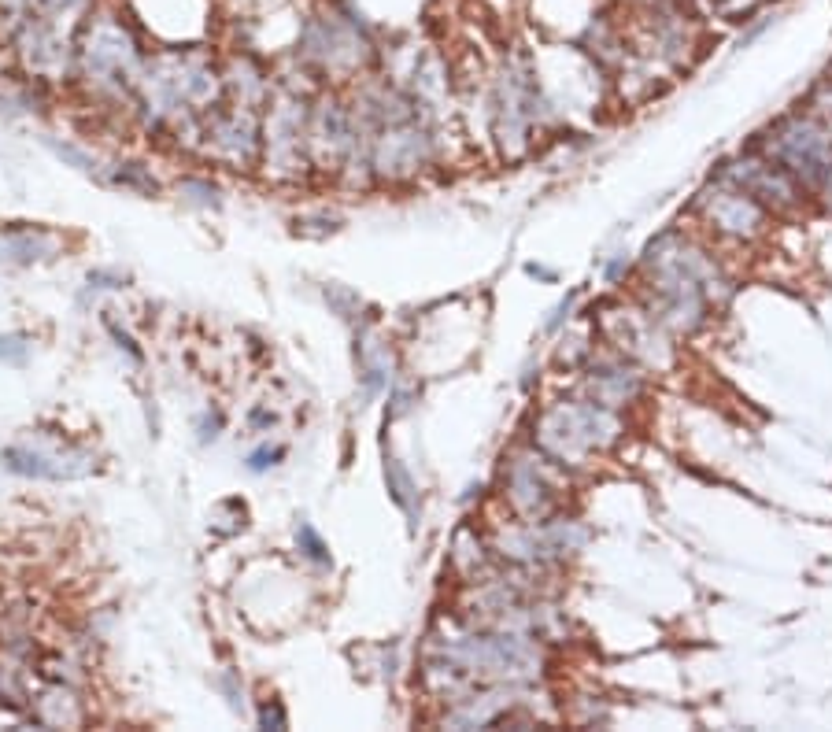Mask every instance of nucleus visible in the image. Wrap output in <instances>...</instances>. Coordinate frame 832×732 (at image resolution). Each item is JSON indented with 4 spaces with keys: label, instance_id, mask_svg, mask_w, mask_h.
Wrapping results in <instances>:
<instances>
[{
    "label": "nucleus",
    "instance_id": "11",
    "mask_svg": "<svg viewBox=\"0 0 832 732\" xmlns=\"http://www.w3.org/2000/svg\"><path fill=\"white\" fill-rule=\"evenodd\" d=\"M551 455H518L507 470V496H511V507L526 522H544L551 514V507L559 503V488L548 474Z\"/></svg>",
    "mask_w": 832,
    "mask_h": 732
},
{
    "label": "nucleus",
    "instance_id": "10",
    "mask_svg": "<svg viewBox=\"0 0 832 732\" xmlns=\"http://www.w3.org/2000/svg\"><path fill=\"white\" fill-rule=\"evenodd\" d=\"M0 463L8 466L12 474L37 477V481H74V477H86L97 470V459L82 448H34V444H12L0 452Z\"/></svg>",
    "mask_w": 832,
    "mask_h": 732
},
{
    "label": "nucleus",
    "instance_id": "21",
    "mask_svg": "<svg viewBox=\"0 0 832 732\" xmlns=\"http://www.w3.org/2000/svg\"><path fill=\"white\" fill-rule=\"evenodd\" d=\"M282 459H285V448H282V444H274V448H270V444H263V448H256V452L248 455L245 466L252 470V474H263V470H270V466H278Z\"/></svg>",
    "mask_w": 832,
    "mask_h": 732
},
{
    "label": "nucleus",
    "instance_id": "17",
    "mask_svg": "<svg viewBox=\"0 0 832 732\" xmlns=\"http://www.w3.org/2000/svg\"><path fill=\"white\" fill-rule=\"evenodd\" d=\"M389 370H392L389 352L374 348V352L359 355V378H363V392H367V396H374V392L385 389V385H389V378H392Z\"/></svg>",
    "mask_w": 832,
    "mask_h": 732
},
{
    "label": "nucleus",
    "instance_id": "29",
    "mask_svg": "<svg viewBox=\"0 0 832 732\" xmlns=\"http://www.w3.org/2000/svg\"><path fill=\"white\" fill-rule=\"evenodd\" d=\"M37 0H0V8H8V12H30Z\"/></svg>",
    "mask_w": 832,
    "mask_h": 732
},
{
    "label": "nucleus",
    "instance_id": "2",
    "mask_svg": "<svg viewBox=\"0 0 832 732\" xmlns=\"http://www.w3.org/2000/svg\"><path fill=\"white\" fill-rule=\"evenodd\" d=\"M222 89L226 82L219 78L208 52L178 49L148 56L137 97H141V108L152 111V119L163 122L182 119L185 111L219 108Z\"/></svg>",
    "mask_w": 832,
    "mask_h": 732
},
{
    "label": "nucleus",
    "instance_id": "31",
    "mask_svg": "<svg viewBox=\"0 0 832 732\" xmlns=\"http://www.w3.org/2000/svg\"><path fill=\"white\" fill-rule=\"evenodd\" d=\"M829 74H832V67H829Z\"/></svg>",
    "mask_w": 832,
    "mask_h": 732
},
{
    "label": "nucleus",
    "instance_id": "28",
    "mask_svg": "<svg viewBox=\"0 0 832 732\" xmlns=\"http://www.w3.org/2000/svg\"><path fill=\"white\" fill-rule=\"evenodd\" d=\"M570 307H574V300H563V304L555 307V315L548 318V330H559V326H563V318H570Z\"/></svg>",
    "mask_w": 832,
    "mask_h": 732
},
{
    "label": "nucleus",
    "instance_id": "19",
    "mask_svg": "<svg viewBox=\"0 0 832 732\" xmlns=\"http://www.w3.org/2000/svg\"><path fill=\"white\" fill-rule=\"evenodd\" d=\"M296 548H300V555H304L307 562H315V566H330L333 562L330 548H326V540L319 537L315 525H307V522L296 525Z\"/></svg>",
    "mask_w": 832,
    "mask_h": 732
},
{
    "label": "nucleus",
    "instance_id": "6",
    "mask_svg": "<svg viewBox=\"0 0 832 732\" xmlns=\"http://www.w3.org/2000/svg\"><path fill=\"white\" fill-rule=\"evenodd\" d=\"M618 433H622V422L614 415V407H603L596 400H570L544 411L537 426V444L540 452H548L555 463L566 466L611 448Z\"/></svg>",
    "mask_w": 832,
    "mask_h": 732
},
{
    "label": "nucleus",
    "instance_id": "27",
    "mask_svg": "<svg viewBox=\"0 0 832 732\" xmlns=\"http://www.w3.org/2000/svg\"><path fill=\"white\" fill-rule=\"evenodd\" d=\"M104 322H108L111 337L119 341V348H126V352L134 355V359H141V348H137V344H134V337H130V333H126V330H119V322H115V318H104Z\"/></svg>",
    "mask_w": 832,
    "mask_h": 732
},
{
    "label": "nucleus",
    "instance_id": "13",
    "mask_svg": "<svg viewBox=\"0 0 832 732\" xmlns=\"http://www.w3.org/2000/svg\"><path fill=\"white\" fill-rule=\"evenodd\" d=\"M307 152L315 159L341 163L355 152V122L352 111H344L333 97H322L307 115Z\"/></svg>",
    "mask_w": 832,
    "mask_h": 732
},
{
    "label": "nucleus",
    "instance_id": "14",
    "mask_svg": "<svg viewBox=\"0 0 832 732\" xmlns=\"http://www.w3.org/2000/svg\"><path fill=\"white\" fill-rule=\"evenodd\" d=\"M640 389H644L640 370L637 366L622 363V359H600V363L588 366L585 392H588V400L603 403V407H622V403L637 400Z\"/></svg>",
    "mask_w": 832,
    "mask_h": 732
},
{
    "label": "nucleus",
    "instance_id": "24",
    "mask_svg": "<svg viewBox=\"0 0 832 732\" xmlns=\"http://www.w3.org/2000/svg\"><path fill=\"white\" fill-rule=\"evenodd\" d=\"M259 725H263V729H285V725H289V718H285V710L278 699H270V703L259 707Z\"/></svg>",
    "mask_w": 832,
    "mask_h": 732
},
{
    "label": "nucleus",
    "instance_id": "26",
    "mask_svg": "<svg viewBox=\"0 0 832 732\" xmlns=\"http://www.w3.org/2000/svg\"><path fill=\"white\" fill-rule=\"evenodd\" d=\"M222 433V411H208V415L200 418V440L208 444V440H215Z\"/></svg>",
    "mask_w": 832,
    "mask_h": 732
},
{
    "label": "nucleus",
    "instance_id": "20",
    "mask_svg": "<svg viewBox=\"0 0 832 732\" xmlns=\"http://www.w3.org/2000/svg\"><path fill=\"white\" fill-rule=\"evenodd\" d=\"M178 193L185 196V200H193V204H204V208H219V189L211 182H204V178H185L182 185H178Z\"/></svg>",
    "mask_w": 832,
    "mask_h": 732
},
{
    "label": "nucleus",
    "instance_id": "4",
    "mask_svg": "<svg viewBox=\"0 0 832 732\" xmlns=\"http://www.w3.org/2000/svg\"><path fill=\"white\" fill-rule=\"evenodd\" d=\"M429 670H444L448 681L522 684L537 677L540 651L529 636L518 633H470L463 640H448Z\"/></svg>",
    "mask_w": 832,
    "mask_h": 732
},
{
    "label": "nucleus",
    "instance_id": "16",
    "mask_svg": "<svg viewBox=\"0 0 832 732\" xmlns=\"http://www.w3.org/2000/svg\"><path fill=\"white\" fill-rule=\"evenodd\" d=\"M385 481H389L392 503H396V507H400V511L415 522L418 518V485H415V477L404 470L400 459H385Z\"/></svg>",
    "mask_w": 832,
    "mask_h": 732
},
{
    "label": "nucleus",
    "instance_id": "22",
    "mask_svg": "<svg viewBox=\"0 0 832 732\" xmlns=\"http://www.w3.org/2000/svg\"><path fill=\"white\" fill-rule=\"evenodd\" d=\"M810 108H814V119H821L832 130V78L825 82V86L814 89V97H810Z\"/></svg>",
    "mask_w": 832,
    "mask_h": 732
},
{
    "label": "nucleus",
    "instance_id": "30",
    "mask_svg": "<svg viewBox=\"0 0 832 732\" xmlns=\"http://www.w3.org/2000/svg\"><path fill=\"white\" fill-rule=\"evenodd\" d=\"M274 418L267 415V411H252V426H270Z\"/></svg>",
    "mask_w": 832,
    "mask_h": 732
},
{
    "label": "nucleus",
    "instance_id": "23",
    "mask_svg": "<svg viewBox=\"0 0 832 732\" xmlns=\"http://www.w3.org/2000/svg\"><path fill=\"white\" fill-rule=\"evenodd\" d=\"M26 355H30V344L23 337H0V359L12 366H23Z\"/></svg>",
    "mask_w": 832,
    "mask_h": 732
},
{
    "label": "nucleus",
    "instance_id": "25",
    "mask_svg": "<svg viewBox=\"0 0 832 732\" xmlns=\"http://www.w3.org/2000/svg\"><path fill=\"white\" fill-rule=\"evenodd\" d=\"M89 289H123V274H115V270H89Z\"/></svg>",
    "mask_w": 832,
    "mask_h": 732
},
{
    "label": "nucleus",
    "instance_id": "18",
    "mask_svg": "<svg viewBox=\"0 0 832 732\" xmlns=\"http://www.w3.org/2000/svg\"><path fill=\"white\" fill-rule=\"evenodd\" d=\"M108 182L119 185V189H130V193H141V196H152L156 189H160L156 178H152L141 163H119V167H111Z\"/></svg>",
    "mask_w": 832,
    "mask_h": 732
},
{
    "label": "nucleus",
    "instance_id": "5",
    "mask_svg": "<svg viewBox=\"0 0 832 732\" xmlns=\"http://www.w3.org/2000/svg\"><path fill=\"white\" fill-rule=\"evenodd\" d=\"M300 60L319 74H355L374 60V30L352 0H326L300 26Z\"/></svg>",
    "mask_w": 832,
    "mask_h": 732
},
{
    "label": "nucleus",
    "instance_id": "3",
    "mask_svg": "<svg viewBox=\"0 0 832 732\" xmlns=\"http://www.w3.org/2000/svg\"><path fill=\"white\" fill-rule=\"evenodd\" d=\"M145 49L119 12L93 8L78 34V71L100 97H137L145 74Z\"/></svg>",
    "mask_w": 832,
    "mask_h": 732
},
{
    "label": "nucleus",
    "instance_id": "8",
    "mask_svg": "<svg viewBox=\"0 0 832 732\" xmlns=\"http://www.w3.org/2000/svg\"><path fill=\"white\" fill-rule=\"evenodd\" d=\"M725 182L740 185L744 193H751L766 211H788L799 204V182L784 171L781 163H773L770 156H740L733 163H725L722 174Z\"/></svg>",
    "mask_w": 832,
    "mask_h": 732
},
{
    "label": "nucleus",
    "instance_id": "1",
    "mask_svg": "<svg viewBox=\"0 0 832 732\" xmlns=\"http://www.w3.org/2000/svg\"><path fill=\"white\" fill-rule=\"evenodd\" d=\"M644 267L651 274V322L666 330L692 333L707 318V307L718 289V270L703 252L673 233H662L648 248Z\"/></svg>",
    "mask_w": 832,
    "mask_h": 732
},
{
    "label": "nucleus",
    "instance_id": "15",
    "mask_svg": "<svg viewBox=\"0 0 832 732\" xmlns=\"http://www.w3.org/2000/svg\"><path fill=\"white\" fill-rule=\"evenodd\" d=\"M56 248V241H52L49 233L41 230H19L12 233L8 241L0 244V259H8V263H34V259H45Z\"/></svg>",
    "mask_w": 832,
    "mask_h": 732
},
{
    "label": "nucleus",
    "instance_id": "12",
    "mask_svg": "<svg viewBox=\"0 0 832 732\" xmlns=\"http://www.w3.org/2000/svg\"><path fill=\"white\" fill-rule=\"evenodd\" d=\"M699 208L707 215V222L725 237H755L766 226V208L751 193H744L740 185L718 178V189L714 193H703Z\"/></svg>",
    "mask_w": 832,
    "mask_h": 732
},
{
    "label": "nucleus",
    "instance_id": "7",
    "mask_svg": "<svg viewBox=\"0 0 832 732\" xmlns=\"http://www.w3.org/2000/svg\"><path fill=\"white\" fill-rule=\"evenodd\" d=\"M766 156L781 163L799 185L832 189V130L814 115H792L766 137Z\"/></svg>",
    "mask_w": 832,
    "mask_h": 732
},
{
    "label": "nucleus",
    "instance_id": "9",
    "mask_svg": "<svg viewBox=\"0 0 832 732\" xmlns=\"http://www.w3.org/2000/svg\"><path fill=\"white\" fill-rule=\"evenodd\" d=\"M204 137H208V152L211 156L226 159L233 167H245L252 163L259 152V115L252 104H219V108L208 115V126H204Z\"/></svg>",
    "mask_w": 832,
    "mask_h": 732
}]
</instances>
